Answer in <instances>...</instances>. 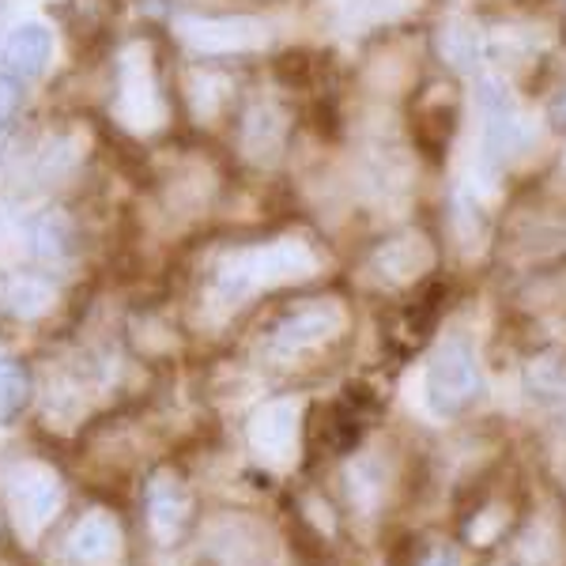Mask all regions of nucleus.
<instances>
[{
    "label": "nucleus",
    "instance_id": "obj_2",
    "mask_svg": "<svg viewBox=\"0 0 566 566\" xmlns=\"http://www.w3.org/2000/svg\"><path fill=\"white\" fill-rule=\"evenodd\" d=\"M50 53H53V34L45 31L42 23H27L12 34V39H8L0 61H4V72H12V76L34 80V76H42Z\"/></svg>",
    "mask_w": 566,
    "mask_h": 566
},
{
    "label": "nucleus",
    "instance_id": "obj_5",
    "mask_svg": "<svg viewBox=\"0 0 566 566\" xmlns=\"http://www.w3.org/2000/svg\"><path fill=\"white\" fill-rule=\"evenodd\" d=\"M23 80L12 76V72H0V136L15 125V117H20L23 109Z\"/></svg>",
    "mask_w": 566,
    "mask_h": 566
},
{
    "label": "nucleus",
    "instance_id": "obj_7",
    "mask_svg": "<svg viewBox=\"0 0 566 566\" xmlns=\"http://www.w3.org/2000/svg\"><path fill=\"white\" fill-rule=\"evenodd\" d=\"M0 20H4V4H0Z\"/></svg>",
    "mask_w": 566,
    "mask_h": 566
},
{
    "label": "nucleus",
    "instance_id": "obj_3",
    "mask_svg": "<svg viewBox=\"0 0 566 566\" xmlns=\"http://www.w3.org/2000/svg\"><path fill=\"white\" fill-rule=\"evenodd\" d=\"M31 239H34V253H39L42 261H65L76 253L80 231L69 219V212H45V216L34 219Z\"/></svg>",
    "mask_w": 566,
    "mask_h": 566
},
{
    "label": "nucleus",
    "instance_id": "obj_4",
    "mask_svg": "<svg viewBox=\"0 0 566 566\" xmlns=\"http://www.w3.org/2000/svg\"><path fill=\"white\" fill-rule=\"evenodd\" d=\"M27 400H31V370L20 359H0V427L15 423Z\"/></svg>",
    "mask_w": 566,
    "mask_h": 566
},
{
    "label": "nucleus",
    "instance_id": "obj_1",
    "mask_svg": "<svg viewBox=\"0 0 566 566\" xmlns=\"http://www.w3.org/2000/svg\"><path fill=\"white\" fill-rule=\"evenodd\" d=\"M480 392V374H476V359H472L469 344L450 340L442 352L434 355L431 370H427V397H431V408L442 416H453L461 408H469Z\"/></svg>",
    "mask_w": 566,
    "mask_h": 566
},
{
    "label": "nucleus",
    "instance_id": "obj_6",
    "mask_svg": "<svg viewBox=\"0 0 566 566\" xmlns=\"http://www.w3.org/2000/svg\"><path fill=\"white\" fill-rule=\"evenodd\" d=\"M547 117H552L555 129H563V133H566V87L552 98V106H547Z\"/></svg>",
    "mask_w": 566,
    "mask_h": 566
}]
</instances>
